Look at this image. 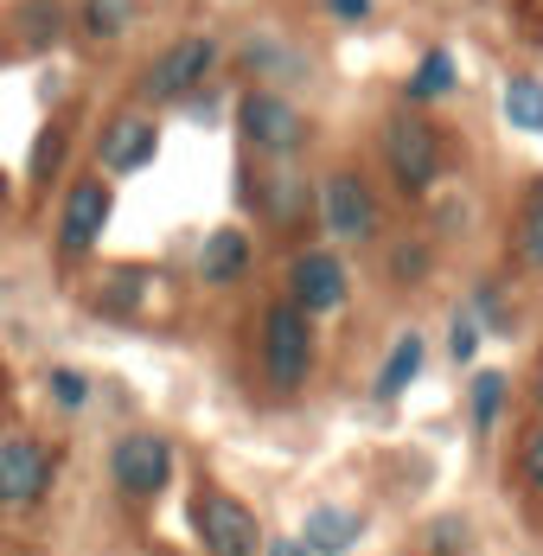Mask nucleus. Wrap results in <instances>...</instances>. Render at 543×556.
Here are the masks:
<instances>
[{"label":"nucleus","mask_w":543,"mask_h":556,"mask_svg":"<svg viewBox=\"0 0 543 556\" xmlns=\"http://www.w3.org/2000/svg\"><path fill=\"white\" fill-rule=\"evenodd\" d=\"M525 473H531V486L543 493V429L531 435V442H525Z\"/></svg>","instance_id":"393cba45"},{"label":"nucleus","mask_w":543,"mask_h":556,"mask_svg":"<svg viewBox=\"0 0 543 556\" xmlns=\"http://www.w3.org/2000/svg\"><path fill=\"white\" fill-rule=\"evenodd\" d=\"M237 135H243L256 154L288 161V154H301V148H307V115L294 110L281 90L256 84V90H243V97H237Z\"/></svg>","instance_id":"f257e3e1"},{"label":"nucleus","mask_w":543,"mask_h":556,"mask_svg":"<svg viewBox=\"0 0 543 556\" xmlns=\"http://www.w3.org/2000/svg\"><path fill=\"white\" fill-rule=\"evenodd\" d=\"M7 192H13V179H7V173H0V205H7Z\"/></svg>","instance_id":"bb28decb"},{"label":"nucleus","mask_w":543,"mask_h":556,"mask_svg":"<svg viewBox=\"0 0 543 556\" xmlns=\"http://www.w3.org/2000/svg\"><path fill=\"white\" fill-rule=\"evenodd\" d=\"M77 33L84 39H122L135 26V0H77Z\"/></svg>","instance_id":"dca6fc26"},{"label":"nucleus","mask_w":543,"mask_h":556,"mask_svg":"<svg viewBox=\"0 0 543 556\" xmlns=\"http://www.w3.org/2000/svg\"><path fill=\"white\" fill-rule=\"evenodd\" d=\"M52 486V454L33 435H7L0 442V505H33Z\"/></svg>","instance_id":"9b49d317"},{"label":"nucleus","mask_w":543,"mask_h":556,"mask_svg":"<svg viewBox=\"0 0 543 556\" xmlns=\"http://www.w3.org/2000/svg\"><path fill=\"white\" fill-rule=\"evenodd\" d=\"M109 473H115V486L128 500H154L173 480V447L161 435H122V442L109 447Z\"/></svg>","instance_id":"6e6552de"},{"label":"nucleus","mask_w":543,"mask_h":556,"mask_svg":"<svg viewBox=\"0 0 543 556\" xmlns=\"http://www.w3.org/2000/svg\"><path fill=\"white\" fill-rule=\"evenodd\" d=\"M505 122L525 135H543V77H531V71L505 77Z\"/></svg>","instance_id":"a211bd4d"},{"label":"nucleus","mask_w":543,"mask_h":556,"mask_svg":"<svg viewBox=\"0 0 543 556\" xmlns=\"http://www.w3.org/2000/svg\"><path fill=\"white\" fill-rule=\"evenodd\" d=\"M109 212H115L109 179L103 173H84V179L64 192V205H58V256H90L109 230Z\"/></svg>","instance_id":"39448f33"},{"label":"nucleus","mask_w":543,"mask_h":556,"mask_svg":"<svg viewBox=\"0 0 543 556\" xmlns=\"http://www.w3.org/2000/svg\"><path fill=\"white\" fill-rule=\"evenodd\" d=\"M538 409H543V365H538Z\"/></svg>","instance_id":"cd10ccee"},{"label":"nucleus","mask_w":543,"mask_h":556,"mask_svg":"<svg viewBox=\"0 0 543 556\" xmlns=\"http://www.w3.org/2000/svg\"><path fill=\"white\" fill-rule=\"evenodd\" d=\"M263 556H314V551H307L301 538H281V544H269V551H263Z\"/></svg>","instance_id":"a878e982"},{"label":"nucleus","mask_w":543,"mask_h":556,"mask_svg":"<svg viewBox=\"0 0 543 556\" xmlns=\"http://www.w3.org/2000/svg\"><path fill=\"white\" fill-rule=\"evenodd\" d=\"M454 90V52H422V64L409 71V103H434V97H447Z\"/></svg>","instance_id":"6ab92c4d"},{"label":"nucleus","mask_w":543,"mask_h":556,"mask_svg":"<svg viewBox=\"0 0 543 556\" xmlns=\"http://www.w3.org/2000/svg\"><path fill=\"white\" fill-rule=\"evenodd\" d=\"M320 218H326V230H332L339 243H371V237H378V192H371L352 167L326 173Z\"/></svg>","instance_id":"423d86ee"},{"label":"nucleus","mask_w":543,"mask_h":556,"mask_svg":"<svg viewBox=\"0 0 543 556\" xmlns=\"http://www.w3.org/2000/svg\"><path fill=\"white\" fill-rule=\"evenodd\" d=\"M212 71H217V39L186 33V39H173V46H161V52L148 58L141 97H148V103H179V97H192Z\"/></svg>","instance_id":"7ed1b4c3"},{"label":"nucleus","mask_w":543,"mask_h":556,"mask_svg":"<svg viewBox=\"0 0 543 556\" xmlns=\"http://www.w3.org/2000/svg\"><path fill=\"white\" fill-rule=\"evenodd\" d=\"M383 161H390L403 192H429L441 179V135L416 110H396L383 122Z\"/></svg>","instance_id":"20e7f679"},{"label":"nucleus","mask_w":543,"mask_h":556,"mask_svg":"<svg viewBox=\"0 0 543 556\" xmlns=\"http://www.w3.org/2000/svg\"><path fill=\"white\" fill-rule=\"evenodd\" d=\"M505 390H512V384H505V371H480V378H473V390H467V416H473V429H480V435L498 422Z\"/></svg>","instance_id":"412c9836"},{"label":"nucleus","mask_w":543,"mask_h":556,"mask_svg":"<svg viewBox=\"0 0 543 556\" xmlns=\"http://www.w3.org/2000/svg\"><path fill=\"white\" fill-rule=\"evenodd\" d=\"M301 544L314 556H345L358 544V518L345 511V505H314L307 511V525H301Z\"/></svg>","instance_id":"4468645a"},{"label":"nucleus","mask_w":543,"mask_h":556,"mask_svg":"<svg viewBox=\"0 0 543 556\" xmlns=\"http://www.w3.org/2000/svg\"><path fill=\"white\" fill-rule=\"evenodd\" d=\"M52 396L64 403V409H84V403H90V378H84V371H71V365H58V371H52Z\"/></svg>","instance_id":"4be33fe9"},{"label":"nucleus","mask_w":543,"mask_h":556,"mask_svg":"<svg viewBox=\"0 0 543 556\" xmlns=\"http://www.w3.org/2000/svg\"><path fill=\"white\" fill-rule=\"evenodd\" d=\"M447 352H454L460 365L480 352V320H473V314H460V320H454V333H447Z\"/></svg>","instance_id":"5701e85b"},{"label":"nucleus","mask_w":543,"mask_h":556,"mask_svg":"<svg viewBox=\"0 0 543 556\" xmlns=\"http://www.w3.org/2000/svg\"><path fill=\"white\" fill-rule=\"evenodd\" d=\"M345 294H352V281H345V263H339L332 250H301V256H294V269H288V301H294L307 320H314V314H339Z\"/></svg>","instance_id":"1a4fd4ad"},{"label":"nucleus","mask_w":543,"mask_h":556,"mask_svg":"<svg viewBox=\"0 0 543 556\" xmlns=\"http://www.w3.org/2000/svg\"><path fill=\"white\" fill-rule=\"evenodd\" d=\"M161 154V122L141 110H122L103 122V135H97V167L103 179H128V173H141L148 161Z\"/></svg>","instance_id":"0eeeda50"},{"label":"nucleus","mask_w":543,"mask_h":556,"mask_svg":"<svg viewBox=\"0 0 543 556\" xmlns=\"http://www.w3.org/2000/svg\"><path fill=\"white\" fill-rule=\"evenodd\" d=\"M422 358H429L422 333H403L396 345H390V358H383V371H378V396H383V403H390V396H403V390L422 378Z\"/></svg>","instance_id":"2eb2a0df"},{"label":"nucleus","mask_w":543,"mask_h":556,"mask_svg":"<svg viewBox=\"0 0 543 556\" xmlns=\"http://www.w3.org/2000/svg\"><path fill=\"white\" fill-rule=\"evenodd\" d=\"M314 371V320L294 301H275L263 314V378L275 390H301Z\"/></svg>","instance_id":"f03ea898"},{"label":"nucleus","mask_w":543,"mask_h":556,"mask_svg":"<svg viewBox=\"0 0 543 556\" xmlns=\"http://www.w3.org/2000/svg\"><path fill=\"white\" fill-rule=\"evenodd\" d=\"M518 263L543 269V179L525 192V212H518Z\"/></svg>","instance_id":"aec40b11"},{"label":"nucleus","mask_w":543,"mask_h":556,"mask_svg":"<svg viewBox=\"0 0 543 556\" xmlns=\"http://www.w3.org/2000/svg\"><path fill=\"white\" fill-rule=\"evenodd\" d=\"M64 154H71V128H64V122H46V128L33 135V154H26V179H33V186H52L58 173H64Z\"/></svg>","instance_id":"f3484780"},{"label":"nucleus","mask_w":543,"mask_h":556,"mask_svg":"<svg viewBox=\"0 0 543 556\" xmlns=\"http://www.w3.org/2000/svg\"><path fill=\"white\" fill-rule=\"evenodd\" d=\"M192 518H199V538H205V551L212 556H256L263 551V531H256L250 505L224 500V493H199Z\"/></svg>","instance_id":"9d476101"},{"label":"nucleus","mask_w":543,"mask_h":556,"mask_svg":"<svg viewBox=\"0 0 543 556\" xmlns=\"http://www.w3.org/2000/svg\"><path fill=\"white\" fill-rule=\"evenodd\" d=\"M64 26H71V7H64V0H20L7 33H13L26 52H52L58 39H64Z\"/></svg>","instance_id":"f8f14e48"},{"label":"nucleus","mask_w":543,"mask_h":556,"mask_svg":"<svg viewBox=\"0 0 543 556\" xmlns=\"http://www.w3.org/2000/svg\"><path fill=\"white\" fill-rule=\"evenodd\" d=\"M243 269H250V237H243L237 224H224V230H212V237L199 243V281L230 288Z\"/></svg>","instance_id":"ddd939ff"},{"label":"nucleus","mask_w":543,"mask_h":556,"mask_svg":"<svg viewBox=\"0 0 543 556\" xmlns=\"http://www.w3.org/2000/svg\"><path fill=\"white\" fill-rule=\"evenodd\" d=\"M326 13L345 20V26H358V20H371V0H326Z\"/></svg>","instance_id":"b1692460"}]
</instances>
